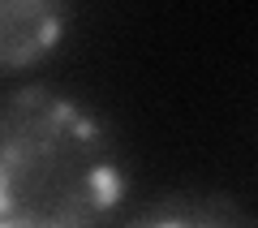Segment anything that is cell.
Instances as JSON below:
<instances>
[{"mask_svg": "<svg viewBox=\"0 0 258 228\" xmlns=\"http://www.w3.org/2000/svg\"><path fill=\"white\" fill-rule=\"evenodd\" d=\"M129 168L99 112L47 86L0 95V228H86L120 211Z\"/></svg>", "mask_w": 258, "mask_h": 228, "instance_id": "1", "label": "cell"}, {"mask_svg": "<svg viewBox=\"0 0 258 228\" xmlns=\"http://www.w3.org/2000/svg\"><path fill=\"white\" fill-rule=\"evenodd\" d=\"M69 0H0V78L47 61L69 35Z\"/></svg>", "mask_w": 258, "mask_h": 228, "instance_id": "2", "label": "cell"}]
</instances>
